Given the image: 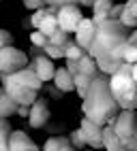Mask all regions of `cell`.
Listing matches in <instances>:
<instances>
[{
    "instance_id": "cell-29",
    "label": "cell",
    "mask_w": 137,
    "mask_h": 151,
    "mask_svg": "<svg viewBox=\"0 0 137 151\" xmlns=\"http://www.w3.org/2000/svg\"><path fill=\"white\" fill-rule=\"evenodd\" d=\"M124 6H126V11H129V13L137 19V0H126Z\"/></svg>"
},
{
    "instance_id": "cell-15",
    "label": "cell",
    "mask_w": 137,
    "mask_h": 151,
    "mask_svg": "<svg viewBox=\"0 0 137 151\" xmlns=\"http://www.w3.org/2000/svg\"><path fill=\"white\" fill-rule=\"evenodd\" d=\"M17 111H19V102L2 87V89H0V117L17 115Z\"/></svg>"
},
{
    "instance_id": "cell-37",
    "label": "cell",
    "mask_w": 137,
    "mask_h": 151,
    "mask_svg": "<svg viewBox=\"0 0 137 151\" xmlns=\"http://www.w3.org/2000/svg\"><path fill=\"white\" fill-rule=\"evenodd\" d=\"M79 4H84V6H92L94 0H79Z\"/></svg>"
},
{
    "instance_id": "cell-25",
    "label": "cell",
    "mask_w": 137,
    "mask_h": 151,
    "mask_svg": "<svg viewBox=\"0 0 137 151\" xmlns=\"http://www.w3.org/2000/svg\"><path fill=\"white\" fill-rule=\"evenodd\" d=\"M124 62H129V64H137V45H126L124 49Z\"/></svg>"
},
{
    "instance_id": "cell-11",
    "label": "cell",
    "mask_w": 137,
    "mask_h": 151,
    "mask_svg": "<svg viewBox=\"0 0 137 151\" xmlns=\"http://www.w3.org/2000/svg\"><path fill=\"white\" fill-rule=\"evenodd\" d=\"M30 66L34 68V73L39 75V79L45 83V81H52V79L56 77V66H54V60L50 58V55H45V53H41V55H36L32 62H30Z\"/></svg>"
},
{
    "instance_id": "cell-7",
    "label": "cell",
    "mask_w": 137,
    "mask_h": 151,
    "mask_svg": "<svg viewBox=\"0 0 137 151\" xmlns=\"http://www.w3.org/2000/svg\"><path fill=\"white\" fill-rule=\"evenodd\" d=\"M58 26H60L64 32H68V34H75V30H77V26L82 24V19H84V15H82V9L77 6V4H64V6H58Z\"/></svg>"
},
{
    "instance_id": "cell-41",
    "label": "cell",
    "mask_w": 137,
    "mask_h": 151,
    "mask_svg": "<svg viewBox=\"0 0 137 151\" xmlns=\"http://www.w3.org/2000/svg\"><path fill=\"white\" fill-rule=\"evenodd\" d=\"M73 151H77V149H73Z\"/></svg>"
},
{
    "instance_id": "cell-22",
    "label": "cell",
    "mask_w": 137,
    "mask_h": 151,
    "mask_svg": "<svg viewBox=\"0 0 137 151\" xmlns=\"http://www.w3.org/2000/svg\"><path fill=\"white\" fill-rule=\"evenodd\" d=\"M47 41H50V36H47V34H43L41 32V30H32V32H30V45L32 47H39V49H43L45 45H47Z\"/></svg>"
},
{
    "instance_id": "cell-26",
    "label": "cell",
    "mask_w": 137,
    "mask_h": 151,
    "mask_svg": "<svg viewBox=\"0 0 137 151\" xmlns=\"http://www.w3.org/2000/svg\"><path fill=\"white\" fill-rule=\"evenodd\" d=\"M13 130H0V151H9V136Z\"/></svg>"
},
{
    "instance_id": "cell-9",
    "label": "cell",
    "mask_w": 137,
    "mask_h": 151,
    "mask_svg": "<svg viewBox=\"0 0 137 151\" xmlns=\"http://www.w3.org/2000/svg\"><path fill=\"white\" fill-rule=\"evenodd\" d=\"M94 34H96V22H94L92 17H84V19H82V24L77 26L73 38H75V43H77V45H82L86 51H90L92 41H94Z\"/></svg>"
},
{
    "instance_id": "cell-19",
    "label": "cell",
    "mask_w": 137,
    "mask_h": 151,
    "mask_svg": "<svg viewBox=\"0 0 137 151\" xmlns=\"http://www.w3.org/2000/svg\"><path fill=\"white\" fill-rule=\"evenodd\" d=\"M86 53H88V51H86L82 45L75 43V38H71V43L64 47V60H75V62H79Z\"/></svg>"
},
{
    "instance_id": "cell-38",
    "label": "cell",
    "mask_w": 137,
    "mask_h": 151,
    "mask_svg": "<svg viewBox=\"0 0 137 151\" xmlns=\"http://www.w3.org/2000/svg\"><path fill=\"white\" fill-rule=\"evenodd\" d=\"M133 77H135V81H137V64H133Z\"/></svg>"
},
{
    "instance_id": "cell-5",
    "label": "cell",
    "mask_w": 137,
    "mask_h": 151,
    "mask_svg": "<svg viewBox=\"0 0 137 151\" xmlns=\"http://www.w3.org/2000/svg\"><path fill=\"white\" fill-rule=\"evenodd\" d=\"M28 64H30V60L22 49H17L13 45H7L4 49H0V75L15 73L19 68H26Z\"/></svg>"
},
{
    "instance_id": "cell-34",
    "label": "cell",
    "mask_w": 137,
    "mask_h": 151,
    "mask_svg": "<svg viewBox=\"0 0 137 151\" xmlns=\"http://www.w3.org/2000/svg\"><path fill=\"white\" fill-rule=\"evenodd\" d=\"M126 147H129V151H137V132L131 140H126Z\"/></svg>"
},
{
    "instance_id": "cell-36",
    "label": "cell",
    "mask_w": 137,
    "mask_h": 151,
    "mask_svg": "<svg viewBox=\"0 0 137 151\" xmlns=\"http://www.w3.org/2000/svg\"><path fill=\"white\" fill-rule=\"evenodd\" d=\"M129 43H131V45H137V28H135V30H131V36H129Z\"/></svg>"
},
{
    "instance_id": "cell-33",
    "label": "cell",
    "mask_w": 137,
    "mask_h": 151,
    "mask_svg": "<svg viewBox=\"0 0 137 151\" xmlns=\"http://www.w3.org/2000/svg\"><path fill=\"white\" fill-rule=\"evenodd\" d=\"M17 115H19V117H24V119H28V115H30V106H28V104H19Z\"/></svg>"
},
{
    "instance_id": "cell-32",
    "label": "cell",
    "mask_w": 137,
    "mask_h": 151,
    "mask_svg": "<svg viewBox=\"0 0 137 151\" xmlns=\"http://www.w3.org/2000/svg\"><path fill=\"white\" fill-rule=\"evenodd\" d=\"M122 11H124V4H114V9H111V13H109V17H111V19H120Z\"/></svg>"
},
{
    "instance_id": "cell-23",
    "label": "cell",
    "mask_w": 137,
    "mask_h": 151,
    "mask_svg": "<svg viewBox=\"0 0 137 151\" xmlns=\"http://www.w3.org/2000/svg\"><path fill=\"white\" fill-rule=\"evenodd\" d=\"M43 53H45V55H50L52 60H58V58H64V47H58V45L47 43V45L43 47Z\"/></svg>"
},
{
    "instance_id": "cell-12",
    "label": "cell",
    "mask_w": 137,
    "mask_h": 151,
    "mask_svg": "<svg viewBox=\"0 0 137 151\" xmlns=\"http://www.w3.org/2000/svg\"><path fill=\"white\" fill-rule=\"evenodd\" d=\"M9 151H39V147L24 130H13L9 136Z\"/></svg>"
},
{
    "instance_id": "cell-40",
    "label": "cell",
    "mask_w": 137,
    "mask_h": 151,
    "mask_svg": "<svg viewBox=\"0 0 137 151\" xmlns=\"http://www.w3.org/2000/svg\"><path fill=\"white\" fill-rule=\"evenodd\" d=\"M82 151H96V149H92V147H90V149H82Z\"/></svg>"
},
{
    "instance_id": "cell-10",
    "label": "cell",
    "mask_w": 137,
    "mask_h": 151,
    "mask_svg": "<svg viewBox=\"0 0 137 151\" xmlns=\"http://www.w3.org/2000/svg\"><path fill=\"white\" fill-rule=\"evenodd\" d=\"M50 122V106H47V100L36 98L30 104V115H28V124L32 128H45V124Z\"/></svg>"
},
{
    "instance_id": "cell-16",
    "label": "cell",
    "mask_w": 137,
    "mask_h": 151,
    "mask_svg": "<svg viewBox=\"0 0 137 151\" xmlns=\"http://www.w3.org/2000/svg\"><path fill=\"white\" fill-rule=\"evenodd\" d=\"M111 9H114L111 0H94V4H92V19H94V22H103V19L109 17Z\"/></svg>"
},
{
    "instance_id": "cell-14",
    "label": "cell",
    "mask_w": 137,
    "mask_h": 151,
    "mask_svg": "<svg viewBox=\"0 0 137 151\" xmlns=\"http://www.w3.org/2000/svg\"><path fill=\"white\" fill-rule=\"evenodd\" d=\"M103 140H105V151H129L126 143L114 132L111 124L103 128Z\"/></svg>"
},
{
    "instance_id": "cell-2",
    "label": "cell",
    "mask_w": 137,
    "mask_h": 151,
    "mask_svg": "<svg viewBox=\"0 0 137 151\" xmlns=\"http://www.w3.org/2000/svg\"><path fill=\"white\" fill-rule=\"evenodd\" d=\"M82 111L86 117H90L99 126H109L116 119V115L120 113V104L111 94L109 75L99 73L94 77L86 98H82Z\"/></svg>"
},
{
    "instance_id": "cell-13",
    "label": "cell",
    "mask_w": 137,
    "mask_h": 151,
    "mask_svg": "<svg viewBox=\"0 0 137 151\" xmlns=\"http://www.w3.org/2000/svg\"><path fill=\"white\" fill-rule=\"evenodd\" d=\"M54 83H56V89L60 94H68V92H75V75L68 73V68L62 66L56 70V77H54Z\"/></svg>"
},
{
    "instance_id": "cell-3",
    "label": "cell",
    "mask_w": 137,
    "mask_h": 151,
    "mask_svg": "<svg viewBox=\"0 0 137 151\" xmlns=\"http://www.w3.org/2000/svg\"><path fill=\"white\" fill-rule=\"evenodd\" d=\"M0 81H2V87L19 104H28V106L34 102L39 92L43 89V81L39 79V75L34 73L32 66L19 68L9 75H0Z\"/></svg>"
},
{
    "instance_id": "cell-39",
    "label": "cell",
    "mask_w": 137,
    "mask_h": 151,
    "mask_svg": "<svg viewBox=\"0 0 137 151\" xmlns=\"http://www.w3.org/2000/svg\"><path fill=\"white\" fill-rule=\"evenodd\" d=\"M73 149H75V147H73V145H68V147H64V149H62V151H73Z\"/></svg>"
},
{
    "instance_id": "cell-24",
    "label": "cell",
    "mask_w": 137,
    "mask_h": 151,
    "mask_svg": "<svg viewBox=\"0 0 137 151\" xmlns=\"http://www.w3.org/2000/svg\"><path fill=\"white\" fill-rule=\"evenodd\" d=\"M50 13V6H43V9H36V11H32V17H30V26L32 28H39L43 22V17Z\"/></svg>"
},
{
    "instance_id": "cell-1",
    "label": "cell",
    "mask_w": 137,
    "mask_h": 151,
    "mask_svg": "<svg viewBox=\"0 0 137 151\" xmlns=\"http://www.w3.org/2000/svg\"><path fill=\"white\" fill-rule=\"evenodd\" d=\"M131 28H126L120 19L107 17L103 22H96V34L90 47V53L99 70L105 75H114L124 64V49L129 45Z\"/></svg>"
},
{
    "instance_id": "cell-8",
    "label": "cell",
    "mask_w": 137,
    "mask_h": 151,
    "mask_svg": "<svg viewBox=\"0 0 137 151\" xmlns=\"http://www.w3.org/2000/svg\"><path fill=\"white\" fill-rule=\"evenodd\" d=\"M79 128H82V132L88 140V147H92V149H105V140H103V128L105 126H99L96 122H92L90 117H82V122H79Z\"/></svg>"
},
{
    "instance_id": "cell-20",
    "label": "cell",
    "mask_w": 137,
    "mask_h": 151,
    "mask_svg": "<svg viewBox=\"0 0 137 151\" xmlns=\"http://www.w3.org/2000/svg\"><path fill=\"white\" fill-rule=\"evenodd\" d=\"M47 43H52V45H58V47H66L68 43H71V38H68V32H64L62 28H58L56 32L50 36V41Z\"/></svg>"
},
{
    "instance_id": "cell-21",
    "label": "cell",
    "mask_w": 137,
    "mask_h": 151,
    "mask_svg": "<svg viewBox=\"0 0 137 151\" xmlns=\"http://www.w3.org/2000/svg\"><path fill=\"white\" fill-rule=\"evenodd\" d=\"M68 138H71V143H73V147L75 149H86L88 147V140H86V136H84V132H82V128H77V130H73L71 134H68Z\"/></svg>"
},
{
    "instance_id": "cell-17",
    "label": "cell",
    "mask_w": 137,
    "mask_h": 151,
    "mask_svg": "<svg viewBox=\"0 0 137 151\" xmlns=\"http://www.w3.org/2000/svg\"><path fill=\"white\" fill-rule=\"evenodd\" d=\"M94 77L96 75H75V92H77V96L79 98H86V94H88V89H90V85H92V81H94Z\"/></svg>"
},
{
    "instance_id": "cell-18",
    "label": "cell",
    "mask_w": 137,
    "mask_h": 151,
    "mask_svg": "<svg viewBox=\"0 0 137 151\" xmlns=\"http://www.w3.org/2000/svg\"><path fill=\"white\" fill-rule=\"evenodd\" d=\"M68 145H73L68 136H50L43 145V151H62Z\"/></svg>"
},
{
    "instance_id": "cell-28",
    "label": "cell",
    "mask_w": 137,
    "mask_h": 151,
    "mask_svg": "<svg viewBox=\"0 0 137 151\" xmlns=\"http://www.w3.org/2000/svg\"><path fill=\"white\" fill-rule=\"evenodd\" d=\"M26 9H30V11H36V9H43L45 6V0H24Z\"/></svg>"
},
{
    "instance_id": "cell-35",
    "label": "cell",
    "mask_w": 137,
    "mask_h": 151,
    "mask_svg": "<svg viewBox=\"0 0 137 151\" xmlns=\"http://www.w3.org/2000/svg\"><path fill=\"white\" fill-rule=\"evenodd\" d=\"M0 130H13L11 124L7 122V117H0Z\"/></svg>"
},
{
    "instance_id": "cell-27",
    "label": "cell",
    "mask_w": 137,
    "mask_h": 151,
    "mask_svg": "<svg viewBox=\"0 0 137 151\" xmlns=\"http://www.w3.org/2000/svg\"><path fill=\"white\" fill-rule=\"evenodd\" d=\"M7 45H13V36L9 30H0V49H4Z\"/></svg>"
},
{
    "instance_id": "cell-31",
    "label": "cell",
    "mask_w": 137,
    "mask_h": 151,
    "mask_svg": "<svg viewBox=\"0 0 137 151\" xmlns=\"http://www.w3.org/2000/svg\"><path fill=\"white\" fill-rule=\"evenodd\" d=\"M66 68L71 75H79V64L75 62V60H66Z\"/></svg>"
},
{
    "instance_id": "cell-30",
    "label": "cell",
    "mask_w": 137,
    "mask_h": 151,
    "mask_svg": "<svg viewBox=\"0 0 137 151\" xmlns=\"http://www.w3.org/2000/svg\"><path fill=\"white\" fill-rule=\"evenodd\" d=\"M64 4H79V0H50V6H64Z\"/></svg>"
},
{
    "instance_id": "cell-6",
    "label": "cell",
    "mask_w": 137,
    "mask_h": 151,
    "mask_svg": "<svg viewBox=\"0 0 137 151\" xmlns=\"http://www.w3.org/2000/svg\"><path fill=\"white\" fill-rule=\"evenodd\" d=\"M111 128L124 143L131 140L137 132V113H135V109H120V113L116 115V119L111 122Z\"/></svg>"
},
{
    "instance_id": "cell-4",
    "label": "cell",
    "mask_w": 137,
    "mask_h": 151,
    "mask_svg": "<svg viewBox=\"0 0 137 151\" xmlns=\"http://www.w3.org/2000/svg\"><path fill=\"white\" fill-rule=\"evenodd\" d=\"M109 87L120 109H137V81L133 77V64L124 62L114 75H109Z\"/></svg>"
}]
</instances>
